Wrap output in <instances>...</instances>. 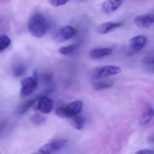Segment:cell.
<instances>
[{"label": "cell", "mask_w": 154, "mask_h": 154, "mask_svg": "<svg viewBox=\"0 0 154 154\" xmlns=\"http://www.w3.org/2000/svg\"><path fill=\"white\" fill-rule=\"evenodd\" d=\"M48 27L49 24L47 20L40 13H35L32 15L28 23L29 32L35 37L41 38L45 35Z\"/></svg>", "instance_id": "6da1fadb"}, {"label": "cell", "mask_w": 154, "mask_h": 154, "mask_svg": "<svg viewBox=\"0 0 154 154\" xmlns=\"http://www.w3.org/2000/svg\"><path fill=\"white\" fill-rule=\"evenodd\" d=\"M83 103L81 101H75L66 106H61L56 110V114L59 118L69 119L79 114L82 109Z\"/></svg>", "instance_id": "7a4b0ae2"}, {"label": "cell", "mask_w": 154, "mask_h": 154, "mask_svg": "<svg viewBox=\"0 0 154 154\" xmlns=\"http://www.w3.org/2000/svg\"><path fill=\"white\" fill-rule=\"evenodd\" d=\"M38 74L34 71L33 75L26 77L21 81L22 88L20 91V95L26 96L33 93L36 90L38 84Z\"/></svg>", "instance_id": "3957f363"}, {"label": "cell", "mask_w": 154, "mask_h": 154, "mask_svg": "<svg viewBox=\"0 0 154 154\" xmlns=\"http://www.w3.org/2000/svg\"><path fill=\"white\" fill-rule=\"evenodd\" d=\"M121 72V69L119 66L109 65L99 66L94 69L92 72V77L94 79H99L115 75Z\"/></svg>", "instance_id": "277c9868"}, {"label": "cell", "mask_w": 154, "mask_h": 154, "mask_svg": "<svg viewBox=\"0 0 154 154\" xmlns=\"http://www.w3.org/2000/svg\"><path fill=\"white\" fill-rule=\"evenodd\" d=\"M68 141L65 140H57L42 146L38 152L42 154H50L56 152L64 147Z\"/></svg>", "instance_id": "5b68a950"}, {"label": "cell", "mask_w": 154, "mask_h": 154, "mask_svg": "<svg viewBox=\"0 0 154 154\" xmlns=\"http://www.w3.org/2000/svg\"><path fill=\"white\" fill-rule=\"evenodd\" d=\"M154 15L151 13H146L138 15L134 20L135 26L141 29L150 27L154 24Z\"/></svg>", "instance_id": "8992f818"}, {"label": "cell", "mask_w": 154, "mask_h": 154, "mask_svg": "<svg viewBox=\"0 0 154 154\" xmlns=\"http://www.w3.org/2000/svg\"><path fill=\"white\" fill-rule=\"evenodd\" d=\"M76 33V30L72 26H66L57 32L54 37L57 42H64L71 39L75 35Z\"/></svg>", "instance_id": "52a82bcc"}, {"label": "cell", "mask_w": 154, "mask_h": 154, "mask_svg": "<svg viewBox=\"0 0 154 154\" xmlns=\"http://www.w3.org/2000/svg\"><path fill=\"white\" fill-rule=\"evenodd\" d=\"M124 0H105L101 6V10L105 14H110L116 11Z\"/></svg>", "instance_id": "ba28073f"}, {"label": "cell", "mask_w": 154, "mask_h": 154, "mask_svg": "<svg viewBox=\"0 0 154 154\" xmlns=\"http://www.w3.org/2000/svg\"><path fill=\"white\" fill-rule=\"evenodd\" d=\"M122 23L121 22L114 21L104 22L99 26L97 28V31L99 34L104 35L113 31L116 29L119 28L122 26Z\"/></svg>", "instance_id": "9c48e42d"}, {"label": "cell", "mask_w": 154, "mask_h": 154, "mask_svg": "<svg viewBox=\"0 0 154 154\" xmlns=\"http://www.w3.org/2000/svg\"><path fill=\"white\" fill-rule=\"evenodd\" d=\"M146 41V37L144 35L136 36L130 40V47L133 51H140L145 47Z\"/></svg>", "instance_id": "30bf717a"}, {"label": "cell", "mask_w": 154, "mask_h": 154, "mask_svg": "<svg viewBox=\"0 0 154 154\" xmlns=\"http://www.w3.org/2000/svg\"><path fill=\"white\" fill-rule=\"evenodd\" d=\"M54 106V102L46 96H42L38 103V109L44 113H48L52 111Z\"/></svg>", "instance_id": "8fae6325"}, {"label": "cell", "mask_w": 154, "mask_h": 154, "mask_svg": "<svg viewBox=\"0 0 154 154\" xmlns=\"http://www.w3.org/2000/svg\"><path fill=\"white\" fill-rule=\"evenodd\" d=\"M112 50L109 48H96L92 49L90 52V56L93 59H99L112 54Z\"/></svg>", "instance_id": "7c38bea8"}, {"label": "cell", "mask_w": 154, "mask_h": 154, "mask_svg": "<svg viewBox=\"0 0 154 154\" xmlns=\"http://www.w3.org/2000/svg\"><path fill=\"white\" fill-rule=\"evenodd\" d=\"M69 119L71 126H72L74 128L80 130L83 128L85 120L84 118L82 116L77 114Z\"/></svg>", "instance_id": "4fadbf2b"}, {"label": "cell", "mask_w": 154, "mask_h": 154, "mask_svg": "<svg viewBox=\"0 0 154 154\" xmlns=\"http://www.w3.org/2000/svg\"><path fill=\"white\" fill-rule=\"evenodd\" d=\"M154 116V109L149 107L142 114L140 120V123L142 126H146L148 124Z\"/></svg>", "instance_id": "5bb4252c"}, {"label": "cell", "mask_w": 154, "mask_h": 154, "mask_svg": "<svg viewBox=\"0 0 154 154\" xmlns=\"http://www.w3.org/2000/svg\"><path fill=\"white\" fill-rule=\"evenodd\" d=\"M142 66L144 70L147 72H154V59L151 57H147L143 59Z\"/></svg>", "instance_id": "9a60e30c"}, {"label": "cell", "mask_w": 154, "mask_h": 154, "mask_svg": "<svg viewBox=\"0 0 154 154\" xmlns=\"http://www.w3.org/2000/svg\"><path fill=\"white\" fill-rule=\"evenodd\" d=\"M112 82L109 81H100L94 82L93 84V87L96 91L109 89L113 86Z\"/></svg>", "instance_id": "2e32d148"}, {"label": "cell", "mask_w": 154, "mask_h": 154, "mask_svg": "<svg viewBox=\"0 0 154 154\" xmlns=\"http://www.w3.org/2000/svg\"><path fill=\"white\" fill-rule=\"evenodd\" d=\"M36 100L32 99V100H28L26 101L23 103L18 109L17 110V114L18 115H22L24 114L29 109L32 107L35 102Z\"/></svg>", "instance_id": "e0dca14e"}, {"label": "cell", "mask_w": 154, "mask_h": 154, "mask_svg": "<svg viewBox=\"0 0 154 154\" xmlns=\"http://www.w3.org/2000/svg\"><path fill=\"white\" fill-rule=\"evenodd\" d=\"M77 45H72L66 46L63 47L59 48V52L64 55H68L73 54L78 48Z\"/></svg>", "instance_id": "ac0fdd59"}, {"label": "cell", "mask_w": 154, "mask_h": 154, "mask_svg": "<svg viewBox=\"0 0 154 154\" xmlns=\"http://www.w3.org/2000/svg\"><path fill=\"white\" fill-rule=\"evenodd\" d=\"M11 43V40L7 35H2L0 36V53L8 48Z\"/></svg>", "instance_id": "d6986e66"}, {"label": "cell", "mask_w": 154, "mask_h": 154, "mask_svg": "<svg viewBox=\"0 0 154 154\" xmlns=\"http://www.w3.org/2000/svg\"><path fill=\"white\" fill-rule=\"evenodd\" d=\"M26 67L22 63L16 64L13 67V74L17 77H20L26 73Z\"/></svg>", "instance_id": "ffe728a7"}, {"label": "cell", "mask_w": 154, "mask_h": 154, "mask_svg": "<svg viewBox=\"0 0 154 154\" xmlns=\"http://www.w3.org/2000/svg\"><path fill=\"white\" fill-rule=\"evenodd\" d=\"M30 121L35 125L36 126H40L45 124L47 120L45 117L41 115L35 114L31 116Z\"/></svg>", "instance_id": "44dd1931"}, {"label": "cell", "mask_w": 154, "mask_h": 154, "mask_svg": "<svg viewBox=\"0 0 154 154\" xmlns=\"http://www.w3.org/2000/svg\"><path fill=\"white\" fill-rule=\"evenodd\" d=\"M49 3L55 7L63 6L70 1V0H49Z\"/></svg>", "instance_id": "7402d4cb"}, {"label": "cell", "mask_w": 154, "mask_h": 154, "mask_svg": "<svg viewBox=\"0 0 154 154\" xmlns=\"http://www.w3.org/2000/svg\"><path fill=\"white\" fill-rule=\"evenodd\" d=\"M136 153L137 154H153L154 153V151L152 149H144L138 150Z\"/></svg>", "instance_id": "603a6c76"}, {"label": "cell", "mask_w": 154, "mask_h": 154, "mask_svg": "<svg viewBox=\"0 0 154 154\" xmlns=\"http://www.w3.org/2000/svg\"><path fill=\"white\" fill-rule=\"evenodd\" d=\"M148 142L150 145L154 144V135L153 134L150 135V136L148 138Z\"/></svg>", "instance_id": "cb8c5ba5"}, {"label": "cell", "mask_w": 154, "mask_h": 154, "mask_svg": "<svg viewBox=\"0 0 154 154\" xmlns=\"http://www.w3.org/2000/svg\"><path fill=\"white\" fill-rule=\"evenodd\" d=\"M78 1H86V0H78Z\"/></svg>", "instance_id": "d4e9b609"}]
</instances>
